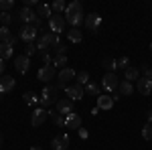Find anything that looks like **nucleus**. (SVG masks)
I'll use <instances>...</instances> for the list:
<instances>
[{
  "label": "nucleus",
  "instance_id": "9b49d317",
  "mask_svg": "<svg viewBox=\"0 0 152 150\" xmlns=\"http://www.w3.org/2000/svg\"><path fill=\"white\" fill-rule=\"evenodd\" d=\"M65 91H67V97H69L71 102H79L83 95H85V89H83L81 85H77V83H71Z\"/></svg>",
  "mask_w": 152,
  "mask_h": 150
},
{
  "label": "nucleus",
  "instance_id": "0eeeda50",
  "mask_svg": "<svg viewBox=\"0 0 152 150\" xmlns=\"http://www.w3.org/2000/svg\"><path fill=\"white\" fill-rule=\"evenodd\" d=\"M118 85H120V77L116 73H105L102 77V89L104 91H116Z\"/></svg>",
  "mask_w": 152,
  "mask_h": 150
},
{
  "label": "nucleus",
  "instance_id": "79ce46f5",
  "mask_svg": "<svg viewBox=\"0 0 152 150\" xmlns=\"http://www.w3.org/2000/svg\"><path fill=\"white\" fill-rule=\"evenodd\" d=\"M87 136H89V132H87V130H81V128H79V138H87Z\"/></svg>",
  "mask_w": 152,
  "mask_h": 150
},
{
  "label": "nucleus",
  "instance_id": "423d86ee",
  "mask_svg": "<svg viewBox=\"0 0 152 150\" xmlns=\"http://www.w3.org/2000/svg\"><path fill=\"white\" fill-rule=\"evenodd\" d=\"M65 26H67V20H65V16H61V14H53V16L49 18V31L55 33V35L63 33Z\"/></svg>",
  "mask_w": 152,
  "mask_h": 150
},
{
  "label": "nucleus",
  "instance_id": "7c9ffc66",
  "mask_svg": "<svg viewBox=\"0 0 152 150\" xmlns=\"http://www.w3.org/2000/svg\"><path fill=\"white\" fill-rule=\"evenodd\" d=\"M65 65H67V55H55V57H53V67H55V69H57V67L65 69Z\"/></svg>",
  "mask_w": 152,
  "mask_h": 150
},
{
  "label": "nucleus",
  "instance_id": "393cba45",
  "mask_svg": "<svg viewBox=\"0 0 152 150\" xmlns=\"http://www.w3.org/2000/svg\"><path fill=\"white\" fill-rule=\"evenodd\" d=\"M124 73H126V81H130V83H132V81H138L142 77V75H140V69H136V67H128Z\"/></svg>",
  "mask_w": 152,
  "mask_h": 150
},
{
  "label": "nucleus",
  "instance_id": "4be33fe9",
  "mask_svg": "<svg viewBox=\"0 0 152 150\" xmlns=\"http://www.w3.org/2000/svg\"><path fill=\"white\" fill-rule=\"evenodd\" d=\"M83 89H85V93H87V95H94V97H99V95H102V85L91 83V81H89V83H87Z\"/></svg>",
  "mask_w": 152,
  "mask_h": 150
},
{
  "label": "nucleus",
  "instance_id": "a18cd8bd",
  "mask_svg": "<svg viewBox=\"0 0 152 150\" xmlns=\"http://www.w3.org/2000/svg\"><path fill=\"white\" fill-rule=\"evenodd\" d=\"M146 118H148V124H152V110L148 112V114H146Z\"/></svg>",
  "mask_w": 152,
  "mask_h": 150
},
{
  "label": "nucleus",
  "instance_id": "9d476101",
  "mask_svg": "<svg viewBox=\"0 0 152 150\" xmlns=\"http://www.w3.org/2000/svg\"><path fill=\"white\" fill-rule=\"evenodd\" d=\"M71 146V138L67 134H61V136H55L53 142H51V148L53 150H67Z\"/></svg>",
  "mask_w": 152,
  "mask_h": 150
},
{
  "label": "nucleus",
  "instance_id": "a211bd4d",
  "mask_svg": "<svg viewBox=\"0 0 152 150\" xmlns=\"http://www.w3.org/2000/svg\"><path fill=\"white\" fill-rule=\"evenodd\" d=\"M14 89V77L10 75H2L0 77V93H8Z\"/></svg>",
  "mask_w": 152,
  "mask_h": 150
},
{
  "label": "nucleus",
  "instance_id": "72a5a7b5",
  "mask_svg": "<svg viewBox=\"0 0 152 150\" xmlns=\"http://www.w3.org/2000/svg\"><path fill=\"white\" fill-rule=\"evenodd\" d=\"M142 138L144 140H152V124H144V128H142Z\"/></svg>",
  "mask_w": 152,
  "mask_h": 150
},
{
  "label": "nucleus",
  "instance_id": "ddd939ff",
  "mask_svg": "<svg viewBox=\"0 0 152 150\" xmlns=\"http://www.w3.org/2000/svg\"><path fill=\"white\" fill-rule=\"evenodd\" d=\"M37 79L39 81H53L55 79V67L53 65H43L39 73H37Z\"/></svg>",
  "mask_w": 152,
  "mask_h": 150
},
{
  "label": "nucleus",
  "instance_id": "58836bf2",
  "mask_svg": "<svg viewBox=\"0 0 152 150\" xmlns=\"http://www.w3.org/2000/svg\"><path fill=\"white\" fill-rule=\"evenodd\" d=\"M142 73H144V77H148L152 81V67L150 65H142Z\"/></svg>",
  "mask_w": 152,
  "mask_h": 150
},
{
  "label": "nucleus",
  "instance_id": "6e6552de",
  "mask_svg": "<svg viewBox=\"0 0 152 150\" xmlns=\"http://www.w3.org/2000/svg\"><path fill=\"white\" fill-rule=\"evenodd\" d=\"M85 24H87V29H89L91 33H97V31L102 29V16H99L97 12H89V14L85 16Z\"/></svg>",
  "mask_w": 152,
  "mask_h": 150
},
{
  "label": "nucleus",
  "instance_id": "a19ab883",
  "mask_svg": "<svg viewBox=\"0 0 152 150\" xmlns=\"http://www.w3.org/2000/svg\"><path fill=\"white\" fill-rule=\"evenodd\" d=\"M43 63H45V65H53V55H51V53L43 55Z\"/></svg>",
  "mask_w": 152,
  "mask_h": 150
},
{
  "label": "nucleus",
  "instance_id": "f3484780",
  "mask_svg": "<svg viewBox=\"0 0 152 150\" xmlns=\"http://www.w3.org/2000/svg\"><path fill=\"white\" fill-rule=\"evenodd\" d=\"M41 39H43V41H45V43H47L51 49H55L57 45H61V39H59V35L51 33V31H49V33H45V31L41 29Z\"/></svg>",
  "mask_w": 152,
  "mask_h": 150
},
{
  "label": "nucleus",
  "instance_id": "c03bdc74",
  "mask_svg": "<svg viewBox=\"0 0 152 150\" xmlns=\"http://www.w3.org/2000/svg\"><path fill=\"white\" fill-rule=\"evenodd\" d=\"M97 114H99V108H97V105H95L94 110H91V116H97Z\"/></svg>",
  "mask_w": 152,
  "mask_h": 150
},
{
  "label": "nucleus",
  "instance_id": "c85d7f7f",
  "mask_svg": "<svg viewBox=\"0 0 152 150\" xmlns=\"http://www.w3.org/2000/svg\"><path fill=\"white\" fill-rule=\"evenodd\" d=\"M75 81H77V85L85 87V85L89 83V73H87V71H79V73L75 75Z\"/></svg>",
  "mask_w": 152,
  "mask_h": 150
},
{
  "label": "nucleus",
  "instance_id": "de8ad7c7",
  "mask_svg": "<svg viewBox=\"0 0 152 150\" xmlns=\"http://www.w3.org/2000/svg\"><path fill=\"white\" fill-rule=\"evenodd\" d=\"M0 144H2V134H0Z\"/></svg>",
  "mask_w": 152,
  "mask_h": 150
},
{
  "label": "nucleus",
  "instance_id": "dca6fc26",
  "mask_svg": "<svg viewBox=\"0 0 152 150\" xmlns=\"http://www.w3.org/2000/svg\"><path fill=\"white\" fill-rule=\"evenodd\" d=\"M14 67L18 73H26L28 67H31V57H26V55H18V57L14 59Z\"/></svg>",
  "mask_w": 152,
  "mask_h": 150
},
{
  "label": "nucleus",
  "instance_id": "c9c22d12",
  "mask_svg": "<svg viewBox=\"0 0 152 150\" xmlns=\"http://www.w3.org/2000/svg\"><path fill=\"white\" fill-rule=\"evenodd\" d=\"M10 20H12L10 12H0V23H2V26H8Z\"/></svg>",
  "mask_w": 152,
  "mask_h": 150
},
{
  "label": "nucleus",
  "instance_id": "1a4fd4ad",
  "mask_svg": "<svg viewBox=\"0 0 152 150\" xmlns=\"http://www.w3.org/2000/svg\"><path fill=\"white\" fill-rule=\"evenodd\" d=\"M55 112L61 116H69L73 112V102H71L69 97H63V100H59L57 104H55Z\"/></svg>",
  "mask_w": 152,
  "mask_h": 150
},
{
  "label": "nucleus",
  "instance_id": "2eb2a0df",
  "mask_svg": "<svg viewBox=\"0 0 152 150\" xmlns=\"http://www.w3.org/2000/svg\"><path fill=\"white\" fill-rule=\"evenodd\" d=\"M136 89H138L142 95H150V93H152V81L148 79V77L142 75L140 79L136 81Z\"/></svg>",
  "mask_w": 152,
  "mask_h": 150
},
{
  "label": "nucleus",
  "instance_id": "ea45409f",
  "mask_svg": "<svg viewBox=\"0 0 152 150\" xmlns=\"http://www.w3.org/2000/svg\"><path fill=\"white\" fill-rule=\"evenodd\" d=\"M65 53H67V47L63 45V43L55 47V55H65Z\"/></svg>",
  "mask_w": 152,
  "mask_h": 150
},
{
  "label": "nucleus",
  "instance_id": "20e7f679",
  "mask_svg": "<svg viewBox=\"0 0 152 150\" xmlns=\"http://www.w3.org/2000/svg\"><path fill=\"white\" fill-rule=\"evenodd\" d=\"M57 87H53V85H47L43 91H41V108H49V105L55 104V97H57Z\"/></svg>",
  "mask_w": 152,
  "mask_h": 150
},
{
  "label": "nucleus",
  "instance_id": "a878e982",
  "mask_svg": "<svg viewBox=\"0 0 152 150\" xmlns=\"http://www.w3.org/2000/svg\"><path fill=\"white\" fill-rule=\"evenodd\" d=\"M49 118L53 120V124H55V126H59V128H65V116L57 114V112H49Z\"/></svg>",
  "mask_w": 152,
  "mask_h": 150
},
{
  "label": "nucleus",
  "instance_id": "37998d69",
  "mask_svg": "<svg viewBox=\"0 0 152 150\" xmlns=\"http://www.w3.org/2000/svg\"><path fill=\"white\" fill-rule=\"evenodd\" d=\"M4 67H6V63H4V61H2V59H0V77H2V75H4Z\"/></svg>",
  "mask_w": 152,
  "mask_h": 150
},
{
  "label": "nucleus",
  "instance_id": "412c9836",
  "mask_svg": "<svg viewBox=\"0 0 152 150\" xmlns=\"http://www.w3.org/2000/svg\"><path fill=\"white\" fill-rule=\"evenodd\" d=\"M23 100H24V104H26V105H39V104H41V97H39L35 91L23 93Z\"/></svg>",
  "mask_w": 152,
  "mask_h": 150
},
{
  "label": "nucleus",
  "instance_id": "39448f33",
  "mask_svg": "<svg viewBox=\"0 0 152 150\" xmlns=\"http://www.w3.org/2000/svg\"><path fill=\"white\" fill-rule=\"evenodd\" d=\"M37 35H39V29H35L33 24H23L20 26V33H18V39L28 45V43H35L37 41Z\"/></svg>",
  "mask_w": 152,
  "mask_h": 150
},
{
  "label": "nucleus",
  "instance_id": "f704fd0d",
  "mask_svg": "<svg viewBox=\"0 0 152 150\" xmlns=\"http://www.w3.org/2000/svg\"><path fill=\"white\" fill-rule=\"evenodd\" d=\"M14 6V0H0V10L2 12H8Z\"/></svg>",
  "mask_w": 152,
  "mask_h": 150
},
{
  "label": "nucleus",
  "instance_id": "cd10ccee",
  "mask_svg": "<svg viewBox=\"0 0 152 150\" xmlns=\"http://www.w3.org/2000/svg\"><path fill=\"white\" fill-rule=\"evenodd\" d=\"M35 45H37V53H39V55H47L49 49H51V47H49L47 43H45V41L41 39V37H39V39L35 41Z\"/></svg>",
  "mask_w": 152,
  "mask_h": 150
},
{
  "label": "nucleus",
  "instance_id": "5701e85b",
  "mask_svg": "<svg viewBox=\"0 0 152 150\" xmlns=\"http://www.w3.org/2000/svg\"><path fill=\"white\" fill-rule=\"evenodd\" d=\"M12 55H14V47L6 45V43H0V59L6 61V59H10Z\"/></svg>",
  "mask_w": 152,
  "mask_h": 150
},
{
  "label": "nucleus",
  "instance_id": "f03ea898",
  "mask_svg": "<svg viewBox=\"0 0 152 150\" xmlns=\"http://www.w3.org/2000/svg\"><path fill=\"white\" fill-rule=\"evenodd\" d=\"M18 18H20V23L33 24L35 29H39V31H41V18L37 16V10L28 8V6H23V8L18 10Z\"/></svg>",
  "mask_w": 152,
  "mask_h": 150
},
{
  "label": "nucleus",
  "instance_id": "bb28decb",
  "mask_svg": "<svg viewBox=\"0 0 152 150\" xmlns=\"http://www.w3.org/2000/svg\"><path fill=\"white\" fill-rule=\"evenodd\" d=\"M67 39H69L71 43H81L83 35H81V31H79V29H71L69 33H67Z\"/></svg>",
  "mask_w": 152,
  "mask_h": 150
},
{
  "label": "nucleus",
  "instance_id": "4c0bfd02",
  "mask_svg": "<svg viewBox=\"0 0 152 150\" xmlns=\"http://www.w3.org/2000/svg\"><path fill=\"white\" fill-rule=\"evenodd\" d=\"M35 53H37V45H35V43H28V45H26V51H24V55H26V57H33Z\"/></svg>",
  "mask_w": 152,
  "mask_h": 150
},
{
  "label": "nucleus",
  "instance_id": "7ed1b4c3",
  "mask_svg": "<svg viewBox=\"0 0 152 150\" xmlns=\"http://www.w3.org/2000/svg\"><path fill=\"white\" fill-rule=\"evenodd\" d=\"M75 71L71 69V67H65V69H61L57 73V89H67L69 87V81L75 79Z\"/></svg>",
  "mask_w": 152,
  "mask_h": 150
},
{
  "label": "nucleus",
  "instance_id": "f257e3e1",
  "mask_svg": "<svg viewBox=\"0 0 152 150\" xmlns=\"http://www.w3.org/2000/svg\"><path fill=\"white\" fill-rule=\"evenodd\" d=\"M65 20L73 26V29H77L81 23H85V14H83V4L81 2H71L67 4V10H65Z\"/></svg>",
  "mask_w": 152,
  "mask_h": 150
},
{
  "label": "nucleus",
  "instance_id": "aec40b11",
  "mask_svg": "<svg viewBox=\"0 0 152 150\" xmlns=\"http://www.w3.org/2000/svg\"><path fill=\"white\" fill-rule=\"evenodd\" d=\"M37 16H39V18H51V16H53V8H51V4H39V8H37Z\"/></svg>",
  "mask_w": 152,
  "mask_h": 150
},
{
  "label": "nucleus",
  "instance_id": "473e14b6",
  "mask_svg": "<svg viewBox=\"0 0 152 150\" xmlns=\"http://www.w3.org/2000/svg\"><path fill=\"white\" fill-rule=\"evenodd\" d=\"M12 39L10 31H8V26H0V43H8Z\"/></svg>",
  "mask_w": 152,
  "mask_h": 150
},
{
  "label": "nucleus",
  "instance_id": "f8f14e48",
  "mask_svg": "<svg viewBox=\"0 0 152 150\" xmlns=\"http://www.w3.org/2000/svg\"><path fill=\"white\" fill-rule=\"evenodd\" d=\"M47 118H49V112L45 110V108H37L35 112H33V118H31V124H33L35 128H37V126H43Z\"/></svg>",
  "mask_w": 152,
  "mask_h": 150
},
{
  "label": "nucleus",
  "instance_id": "2f4dec72",
  "mask_svg": "<svg viewBox=\"0 0 152 150\" xmlns=\"http://www.w3.org/2000/svg\"><path fill=\"white\" fill-rule=\"evenodd\" d=\"M51 8H53V12H55V14H61V12L67 10V4H65L63 0H55V2L51 4Z\"/></svg>",
  "mask_w": 152,
  "mask_h": 150
},
{
  "label": "nucleus",
  "instance_id": "b1692460",
  "mask_svg": "<svg viewBox=\"0 0 152 150\" xmlns=\"http://www.w3.org/2000/svg\"><path fill=\"white\" fill-rule=\"evenodd\" d=\"M118 91L122 93V95H132L134 93V85L130 83V81H120V85H118Z\"/></svg>",
  "mask_w": 152,
  "mask_h": 150
},
{
  "label": "nucleus",
  "instance_id": "4468645a",
  "mask_svg": "<svg viewBox=\"0 0 152 150\" xmlns=\"http://www.w3.org/2000/svg\"><path fill=\"white\" fill-rule=\"evenodd\" d=\"M65 128H69V130H79V128H81V116L75 114V112H71L69 116H65Z\"/></svg>",
  "mask_w": 152,
  "mask_h": 150
},
{
  "label": "nucleus",
  "instance_id": "e433bc0d",
  "mask_svg": "<svg viewBox=\"0 0 152 150\" xmlns=\"http://www.w3.org/2000/svg\"><path fill=\"white\" fill-rule=\"evenodd\" d=\"M128 63H130V59H128V57H122V59H118V69H124V71H126V69L130 67Z\"/></svg>",
  "mask_w": 152,
  "mask_h": 150
},
{
  "label": "nucleus",
  "instance_id": "c756f323",
  "mask_svg": "<svg viewBox=\"0 0 152 150\" xmlns=\"http://www.w3.org/2000/svg\"><path fill=\"white\" fill-rule=\"evenodd\" d=\"M102 65H104V69H107V73H114L118 69V61L116 59H110V57H105Z\"/></svg>",
  "mask_w": 152,
  "mask_h": 150
},
{
  "label": "nucleus",
  "instance_id": "49530a36",
  "mask_svg": "<svg viewBox=\"0 0 152 150\" xmlns=\"http://www.w3.org/2000/svg\"><path fill=\"white\" fill-rule=\"evenodd\" d=\"M31 150H43V148H41V146H33Z\"/></svg>",
  "mask_w": 152,
  "mask_h": 150
},
{
  "label": "nucleus",
  "instance_id": "6ab92c4d",
  "mask_svg": "<svg viewBox=\"0 0 152 150\" xmlns=\"http://www.w3.org/2000/svg\"><path fill=\"white\" fill-rule=\"evenodd\" d=\"M114 104H116V102H114L112 95H99V97H97V108H99V110H112Z\"/></svg>",
  "mask_w": 152,
  "mask_h": 150
},
{
  "label": "nucleus",
  "instance_id": "09e8293b",
  "mask_svg": "<svg viewBox=\"0 0 152 150\" xmlns=\"http://www.w3.org/2000/svg\"><path fill=\"white\" fill-rule=\"evenodd\" d=\"M150 51H152V43H150Z\"/></svg>",
  "mask_w": 152,
  "mask_h": 150
}]
</instances>
